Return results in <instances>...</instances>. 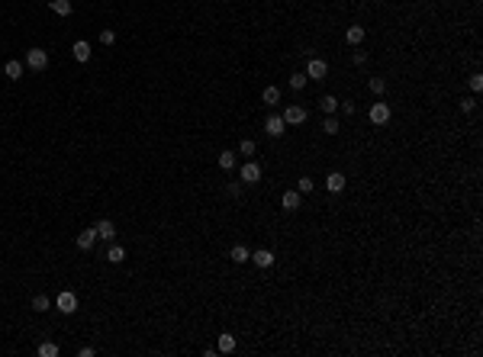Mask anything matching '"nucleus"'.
I'll use <instances>...</instances> for the list:
<instances>
[{
    "instance_id": "obj_1",
    "label": "nucleus",
    "mask_w": 483,
    "mask_h": 357,
    "mask_svg": "<svg viewBox=\"0 0 483 357\" xmlns=\"http://www.w3.org/2000/svg\"><path fill=\"white\" fill-rule=\"evenodd\" d=\"M55 309L61 312V316H71V312H77V296L71 290H61L55 296Z\"/></svg>"
},
{
    "instance_id": "obj_2",
    "label": "nucleus",
    "mask_w": 483,
    "mask_h": 357,
    "mask_svg": "<svg viewBox=\"0 0 483 357\" xmlns=\"http://www.w3.org/2000/svg\"><path fill=\"white\" fill-rule=\"evenodd\" d=\"M46 65H49V52L46 48H29L26 52V68H29V71H46Z\"/></svg>"
},
{
    "instance_id": "obj_3",
    "label": "nucleus",
    "mask_w": 483,
    "mask_h": 357,
    "mask_svg": "<svg viewBox=\"0 0 483 357\" xmlns=\"http://www.w3.org/2000/svg\"><path fill=\"white\" fill-rule=\"evenodd\" d=\"M310 81H326V74H329V65L322 62V58H310L306 62V71H303Z\"/></svg>"
},
{
    "instance_id": "obj_4",
    "label": "nucleus",
    "mask_w": 483,
    "mask_h": 357,
    "mask_svg": "<svg viewBox=\"0 0 483 357\" xmlns=\"http://www.w3.org/2000/svg\"><path fill=\"white\" fill-rule=\"evenodd\" d=\"M239 177H242V184L254 187V184L261 180V164H258V161H245V164H242V171H239Z\"/></svg>"
},
{
    "instance_id": "obj_5",
    "label": "nucleus",
    "mask_w": 483,
    "mask_h": 357,
    "mask_svg": "<svg viewBox=\"0 0 483 357\" xmlns=\"http://www.w3.org/2000/svg\"><path fill=\"white\" fill-rule=\"evenodd\" d=\"M390 116H393V113H390L386 103H374V107L367 110V119H371L374 126H386V123H390Z\"/></svg>"
},
{
    "instance_id": "obj_6",
    "label": "nucleus",
    "mask_w": 483,
    "mask_h": 357,
    "mask_svg": "<svg viewBox=\"0 0 483 357\" xmlns=\"http://www.w3.org/2000/svg\"><path fill=\"white\" fill-rule=\"evenodd\" d=\"M326 190L332 196L335 193H341V190H345V174L341 171H332V174H326Z\"/></svg>"
},
{
    "instance_id": "obj_7",
    "label": "nucleus",
    "mask_w": 483,
    "mask_h": 357,
    "mask_svg": "<svg viewBox=\"0 0 483 357\" xmlns=\"http://www.w3.org/2000/svg\"><path fill=\"white\" fill-rule=\"evenodd\" d=\"M284 123H287V126H300V123H306V110L296 107V103H293V107H287V110H284Z\"/></svg>"
},
{
    "instance_id": "obj_8",
    "label": "nucleus",
    "mask_w": 483,
    "mask_h": 357,
    "mask_svg": "<svg viewBox=\"0 0 483 357\" xmlns=\"http://www.w3.org/2000/svg\"><path fill=\"white\" fill-rule=\"evenodd\" d=\"M265 132L271 135V138H280L287 132V123H284V116H271L268 123H265Z\"/></svg>"
},
{
    "instance_id": "obj_9",
    "label": "nucleus",
    "mask_w": 483,
    "mask_h": 357,
    "mask_svg": "<svg viewBox=\"0 0 483 357\" xmlns=\"http://www.w3.org/2000/svg\"><path fill=\"white\" fill-rule=\"evenodd\" d=\"M23 71H26V65H23V62H16V58H10V62L4 65V77H7V81H20Z\"/></svg>"
},
{
    "instance_id": "obj_10",
    "label": "nucleus",
    "mask_w": 483,
    "mask_h": 357,
    "mask_svg": "<svg viewBox=\"0 0 483 357\" xmlns=\"http://www.w3.org/2000/svg\"><path fill=\"white\" fill-rule=\"evenodd\" d=\"M300 196H303L300 190H287L284 199H280V206H284L287 213H296V210H300Z\"/></svg>"
},
{
    "instance_id": "obj_11",
    "label": "nucleus",
    "mask_w": 483,
    "mask_h": 357,
    "mask_svg": "<svg viewBox=\"0 0 483 357\" xmlns=\"http://www.w3.org/2000/svg\"><path fill=\"white\" fill-rule=\"evenodd\" d=\"M94 229H97V238H103V241H113V235H116V225H113L110 219H100Z\"/></svg>"
},
{
    "instance_id": "obj_12",
    "label": "nucleus",
    "mask_w": 483,
    "mask_h": 357,
    "mask_svg": "<svg viewBox=\"0 0 483 357\" xmlns=\"http://www.w3.org/2000/svg\"><path fill=\"white\" fill-rule=\"evenodd\" d=\"M94 241H97V229H84V232H77V248H81V251H91V248H94Z\"/></svg>"
},
{
    "instance_id": "obj_13",
    "label": "nucleus",
    "mask_w": 483,
    "mask_h": 357,
    "mask_svg": "<svg viewBox=\"0 0 483 357\" xmlns=\"http://www.w3.org/2000/svg\"><path fill=\"white\" fill-rule=\"evenodd\" d=\"M71 55H74V62H81V65H84V62H91V45H87L84 39H77V42H74V48H71Z\"/></svg>"
},
{
    "instance_id": "obj_14",
    "label": "nucleus",
    "mask_w": 483,
    "mask_h": 357,
    "mask_svg": "<svg viewBox=\"0 0 483 357\" xmlns=\"http://www.w3.org/2000/svg\"><path fill=\"white\" fill-rule=\"evenodd\" d=\"M248 261H254L258 267H271V264H274V251H268V248H258V251H254V254H251Z\"/></svg>"
},
{
    "instance_id": "obj_15",
    "label": "nucleus",
    "mask_w": 483,
    "mask_h": 357,
    "mask_svg": "<svg viewBox=\"0 0 483 357\" xmlns=\"http://www.w3.org/2000/svg\"><path fill=\"white\" fill-rule=\"evenodd\" d=\"M49 10L55 13V16H71V0H49Z\"/></svg>"
},
{
    "instance_id": "obj_16",
    "label": "nucleus",
    "mask_w": 483,
    "mask_h": 357,
    "mask_svg": "<svg viewBox=\"0 0 483 357\" xmlns=\"http://www.w3.org/2000/svg\"><path fill=\"white\" fill-rule=\"evenodd\" d=\"M261 103H265V107H277V103H280V90H277V87H265V90H261Z\"/></svg>"
},
{
    "instance_id": "obj_17",
    "label": "nucleus",
    "mask_w": 483,
    "mask_h": 357,
    "mask_svg": "<svg viewBox=\"0 0 483 357\" xmlns=\"http://www.w3.org/2000/svg\"><path fill=\"white\" fill-rule=\"evenodd\" d=\"M107 261H110V264H122V261H126V248H122V245H110L107 248Z\"/></svg>"
},
{
    "instance_id": "obj_18",
    "label": "nucleus",
    "mask_w": 483,
    "mask_h": 357,
    "mask_svg": "<svg viewBox=\"0 0 483 357\" xmlns=\"http://www.w3.org/2000/svg\"><path fill=\"white\" fill-rule=\"evenodd\" d=\"M29 306H32V312H49V309H52V299H49L46 293H39V296H32Z\"/></svg>"
},
{
    "instance_id": "obj_19",
    "label": "nucleus",
    "mask_w": 483,
    "mask_h": 357,
    "mask_svg": "<svg viewBox=\"0 0 483 357\" xmlns=\"http://www.w3.org/2000/svg\"><path fill=\"white\" fill-rule=\"evenodd\" d=\"M216 351H219V354H232V351H235V335H219Z\"/></svg>"
},
{
    "instance_id": "obj_20",
    "label": "nucleus",
    "mask_w": 483,
    "mask_h": 357,
    "mask_svg": "<svg viewBox=\"0 0 483 357\" xmlns=\"http://www.w3.org/2000/svg\"><path fill=\"white\" fill-rule=\"evenodd\" d=\"M229 258H232V264H245V261L251 258V251L245 248V245H235V248L229 251Z\"/></svg>"
},
{
    "instance_id": "obj_21",
    "label": "nucleus",
    "mask_w": 483,
    "mask_h": 357,
    "mask_svg": "<svg viewBox=\"0 0 483 357\" xmlns=\"http://www.w3.org/2000/svg\"><path fill=\"white\" fill-rule=\"evenodd\" d=\"M345 39L351 42V45H361V42H364V26H348Z\"/></svg>"
},
{
    "instance_id": "obj_22",
    "label": "nucleus",
    "mask_w": 483,
    "mask_h": 357,
    "mask_svg": "<svg viewBox=\"0 0 483 357\" xmlns=\"http://www.w3.org/2000/svg\"><path fill=\"white\" fill-rule=\"evenodd\" d=\"M319 107H322V113H326V116H335V110H338V100L332 97V93H326V97L319 100Z\"/></svg>"
},
{
    "instance_id": "obj_23",
    "label": "nucleus",
    "mask_w": 483,
    "mask_h": 357,
    "mask_svg": "<svg viewBox=\"0 0 483 357\" xmlns=\"http://www.w3.org/2000/svg\"><path fill=\"white\" fill-rule=\"evenodd\" d=\"M219 168H223V171H232V168H235V151H219Z\"/></svg>"
},
{
    "instance_id": "obj_24",
    "label": "nucleus",
    "mask_w": 483,
    "mask_h": 357,
    "mask_svg": "<svg viewBox=\"0 0 483 357\" xmlns=\"http://www.w3.org/2000/svg\"><path fill=\"white\" fill-rule=\"evenodd\" d=\"M39 357H58V344L55 341H42L39 344Z\"/></svg>"
},
{
    "instance_id": "obj_25",
    "label": "nucleus",
    "mask_w": 483,
    "mask_h": 357,
    "mask_svg": "<svg viewBox=\"0 0 483 357\" xmlns=\"http://www.w3.org/2000/svg\"><path fill=\"white\" fill-rule=\"evenodd\" d=\"M306 81H310V77H306L303 71H296V74H290V87H293V90H303V87H306Z\"/></svg>"
},
{
    "instance_id": "obj_26",
    "label": "nucleus",
    "mask_w": 483,
    "mask_h": 357,
    "mask_svg": "<svg viewBox=\"0 0 483 357\" xmlns=\"http://www.w3.org/2000/svg\"><path fill=\"white\" fill-rule=\"evenodd\" d=\"M322 132H326V135H335V132H338V119H335V116H326V123H322Z\"/></svg>"
},
{
    "instance_id": "obj_27",
    "label": "nucleus",
    "mask_w": 483,
    "mask_h": 357,
    "mask_svg": "<svg viewBox=\"0 0 483 357\" xmlns=\"http://www.w3.org/2000/svg\"><path fill=\"white\" fill-rule=\"evenodd\" d=\"M313 187H316L313 177H300V180H296V190H300V193H313Z\"/></svg>"
},
{
    "instance_id": "obj_28",
    "label": "nucleus",
    "mask_w": 483,
    "mask_h": 357,
    "mask_svg": "<svg viewBox=\"0 0 483 357\" xmlns=\"http://www.w3.org/2000/svg\"><path fill=\"white\" fill-rule=\"evenodd\" d=\"M367 87H371L374 93H386V81H383V77H371V81H367Z\"/></svg>"
},
{
    "instance_id": "obj_29",
    "label": "nucleus",
    "mask_w": 483,
    "mask_h": 357,
    "mask_svg": "<svg viewBox=\"0 0 483 357\" xmlns=\"http://www.w3.org/2000/svg\"><path fill=\"white\" fill-rule=\"evenodd\" d=\"M100 42H103V45H113V42H116V32H113V29H100Z\"/></svg>"
},
{
    "instance_id": "obj_30",
    "label": "nucleus",
    "mask_w": 483,
    "mask_h": 357,
    "mask_svg": "<svg viewBox=\"0 0 483 357\" xmlns=\"http://www.w3.org/2000/svg\"><path fill=\"white\" fill-rule=\"evenodd\" d=\"M473 110H477V100H473V97H464V100H461V113H473Z\"/></svg>"
},
{
    "instance_id": "obj_31",
    "label": "nucleus",
    "mask_w": 483,
    "mask_h": 357,
    "mask_svg": "<svg viewBox=\"0 0 483 357\" xmlns=\"http://www.w3.org/2000/svg\"><path fill=\"white\" fill-rule=\"evenodd\" d=\"M338 110L345 113V116H355V103L351 100H338Z\"/></svg>"
},
{
    "instance_id": "obj_32",
    "label": "nucleus",
    "mask_w": 483,
    "mask_h": 357,
    "mask_svg": "<svg viewBox=\"0 0 483 357\" xmlns=\"http://www.w3.org/2000/svg\"><path fill=\"white\" fill-rule=\"evenodd\" d=\"M226 193L239 199V196H242V184H235V180H232V184H226Z\"/></svg>"
},
{
    "instance_id": "obj_33",
    "label": "nucleus",
    "mask_w": 483,
    "mask_h": 357,
    "mask_svg": "<svg viewBox=\"0 0 483 357\" xmlns=\"http://www.w3.org/2000/svg\"><path fill=\"white\" fill-rule=\"evenodd\" d=\"M239 155H254V142H251V138H245V142L239 145Z\"/></svg>"
},
{
    "instance_id": "obj_34",
    "label": "nucleus",
    "mask_w": 483,
    "mask_h": 357,
    "mask_svg": "<svg viewBox=\"0 0 483 357\" xmlns=\"http://www.w3.org/2000/svg\"><path fill=\"white\" fill-rule=\"evenodd\" d=\"M470 90H483V74H470Z\"/></svg>"
},
{
    "instance_id": "obj_35",
    "label": "nucleus",
    "mask_w": 483,
    "mask_h": 357,
    "mask_svg": "<svg viewBox=\"0 0 483 357\" xmlns=\"http://www.w3.org/2000/svg\"><path fill=\"white\" fill-rule=\"evenodd\" d=\"M351 62H355V65H364V62H367V52H361V48H358L355 55H351Z\"/></svg>"
}]
</instances>
